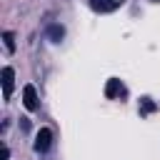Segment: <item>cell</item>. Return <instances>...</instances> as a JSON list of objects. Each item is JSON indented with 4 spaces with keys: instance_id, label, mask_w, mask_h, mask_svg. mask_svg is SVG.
I'll use <instances>...</instances> for the list:
<instances>
[{
    "instance_id": "ba28073f",
    "label": "cell",
    "mask_w": 160,
    "mask_h": 160,
    "mask_svg": "<svg viewBox=\"0 0 160 160\" xmlns=\"http://www.w3.org/2000/svg\"><path fill=\"white\" fill-rule=\"evenodd\" d=\"M2 40H5V48H8V52H15V35L8 30V32H2Z\"/></svg>"
},
{
    "instance_id": "6da1fadb",
    "label": "cell",
    "mask_w": 160,
    "mask_h": 160,
    "mask_svg": "<svg viewBox=\"0 0 160 160\" xmlns=\"http://www.w3.org/2000/svg\"><path fill=\"white\" fill-rule=\"evenodd\" d=\"M0 78H2V95H5V100H10L12 85H15V72H12V68H2Z\"/></svg>"
},
{
    "instance_id": "8fae6325",
    "label": "cell",
    "mask_w": 160,
    "mask_h": 160,
    "mask_svg": "<svg viewBox=\"0 0 160 160\" xmlns=\"http://www.w3.org/2000/svg\"><path fill=\"white\" fill-rule=\"evenodd\" d=\"M120 2H122V0H120Z\"/></svg>"
},
{
    "instance_id": "8992f818",
    "label": "cell",
    "mask_w": 160,
    "mask_h": 160,
    "mask_svg": "<svg viewBox=\"0 0 160 160\" xmlns=\"http://www.w3.org/2000/svg\"><path fill=\"white\" fill-rule=\"evenodd\" d=\"M155 110H158V105H155L150 98H142V100H140V112H142V115H148V112H155Z\"/></svg>"
},
{
    "instance_id": "9c48e42d",
    "label": "cell",
    "mask_w": 160,
    "mask_h": 160,
    "mask_svg": "<svg viewBox=\"0 0 160 160\" xmlns=\"http://www.w3.org/2000/svg\"><path fill=\"white\" fill-rule=\"evenodd\" d=\"M8 158H10V150L2 145V150H0V160H8Z\"/></svg>"
},
{
    "instance_id": "7a4b0ae2",
    "label": "cell",
    "mask_w": 160,
    "mask_h": 160,
    "mask_svg": "<svg viewBox=\"0 0 160 160\" xmlns=\"http://www.w3.org/2000/svg\"><path fill=\"white\" fill-rule=\"evenodd\" d=\"M22 102H25V108L28 110H38V92H35V88L32 85H25L22 88Z\"/></svg>"
},
{
    "instance_id": "5b68a950",
    "label": "cell",
    "mask_w": 160,
    "mask_h": 160,
    "mask_svg": "<svg viewBox=\"0 0 160 160\" xmlns=\"http://www.w3.org/2000/svg\"><path fill=\"white\" fill-rule=\"evenodd\" d=\"M120 92H122L120 80H118V78H110L108 85H105V95H108V98H115V95H120Z\"/></svg>"
},
{
    "instance_id": "52a82bcc",
    "label": "cell",
    "mask_w": 160,
    "mask_h": 160,
    "mask_svg": "<svg viewBox=\"0 0 160 160\" xmlns=\"http://www.w3.org/2000/svg\"><path fill=\"white\" fill-rule=\"evenodd\" d=\"M48 35L55 40V42H60L62 40V35H65V30L60 28V25H50V30H48Z\"/></svg>"
},
{
    "instance_id": "30bf717a",
    "label": "cell",
    "mask_w": 160,
    "mask_h": 160,
    "mask_svg": "<svg viewBox=\"0 0 160 160\" xmlns=\"http://www.w3.org/2000/svg\"><path fill=\"white\" fill-rule=\"evenodd\" d=\"M20 128H22V130H28V128H30V120H25V118H20Z\"/></svg>"
},
{
    "instance_id": "277c9868",
    "label": "cell",
    "mask_w": 160,
    "mask_h": 160,
    "mask_svg": "<svg viewBox=\"0 0 160 160\" xmlns=\"http://www.w3.org/2000/svg\"><path fill=\"white\" fill-rule=\"evenodd\" d=\"M120 5V0H90V8L98 10V12H110Z\"/></svg>"
},
{
    "instance_id": "3957f363",
    "label": "cell",
    "mask_w": 160,
    "mask_h": 160,
    "mask_svg": "<svg viewBox=\"0 0 160 160\" xmlns=\"http://www.w3.org/2000/svg\"><path fill=\"white\" fill-rule=\"evenodd\" d=\"M50 142H52V132H50L48 128H42V130L38 132V138H35V150H38V152H45V150L50 148Z\"/></svg>"
}]
</instances>
